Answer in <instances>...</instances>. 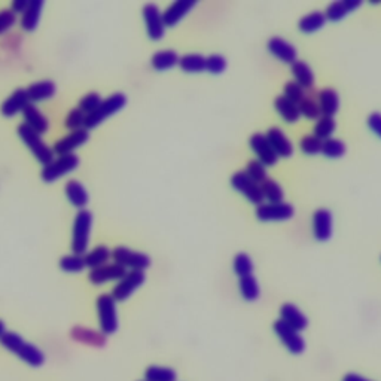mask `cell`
<instances>
[{
  "label": "cell",
  "mask_w": 381,
  "mask_h": 381,
  "mask_svg": "<svg viewBox=\"0 0 381 381\" xmlns=\"http://www.w3.org/2000/svg\"><path fill=\"white\" fill-rule=\"evenodd\" d=\"M0 346L9 353L15 354L20 361L32 368H41L45 363L44 351L37 346L29 343L27 339H24L17 332L5 331V334L0 337Z\"/></svg>",
  "instance_id": "obj_1"
},
{
  "label": "cell",
  "mask_w": 381,
  "mask_h": 381,
  "mask_svg": "<svg viewBox=\"0 0 381 381\" xmlns=\"http://www.w3.org/2000/svg\"><path fill=\"white\" fill-rule=\"evenodd\" d=\"M93 222H94V216L89 210L87 208L77 210V213L73 220V227H72V242H70L72 254L85 255L88 252Z\"/></svg>",
  "instance_id": "obj_2"
},
{
  "label": "cell",
  "mask_w": 381,
  "mask_h": 381,
  "mask_svg": "<svg viewBox=\"0 0 381 381\" xmlns=\"http://www.w3.org/2000/svg\"><path fill=\"white\" fill-rule=\"evenodd\" d=\"M125 106H127V96L124 93H115L109 96L99 104V108L96 111L87 115L84 128H87L88 131L97 128L104 121L109 120V118H112L118 112H121Z\"/></svg>",
  "instance_id": "obj_3"
},
{
  "label": "cell",
  "mask_w": 381,
  "mask_h": 381,
  "mask_svg": "<svg viewBox=\"0 0 381 381\" xmlns=\"http://www.w3.org/2000/svg\"><path fill=\"white\" fill-rule=\"evenodd\" d=\"M18 137L21 142L29 148V151L33 154L36 161L41 163L42 165L49 164L52 160H54V151H52L51 146H48V143L44 140V137L29 128L25 124H20L17 128Z\"/></svg>",
  "instance_id": "obj_4"
},
{
  "label": "cell",
  "mask_w": 381,
  "mask_h": 381,
  "mask_svg": "<svg viewBox=\"0 0 381 381\" xmlns=\"http://www.w3.org/2000/svg\"><path fill=\"white\" fill-rule=\"evenodd\" d=\"M96 307L99 314L100 332L106 337L113 335L118 331V327H120L116 301L112 298L111 294H101L96 301Z\"/></svg>",
  "instance_id": "obj_5"
},
{
  "label": "cell",
  "mask_w": 381,
  "mask_h": 381,
  "mask_svg": "<svg viewBox=\"0 0 381 381\" xmlns=\"http://www.w3.org/2000/svg\"><path fill=\"white\" fill-rule=\"evenodd\" d=\"M81 158L76 154L61 155L58 158H54L49 164L44 165L41 170V179L45 183H54L58 179L68 176L80 167Z\"/></svg>",
  "instance_id": "obj_6"
},
{
  "label": "cell",
  "mask_w": 381,
  "mask_h": 381,
  "mask_svg": "<svg viewBox=\"0 0 381 381\" xmlns=\"http://www.w3.org/2000/svg\"><path fill=\"white\" fill-rule=\"evenodd\" d=\"M112 259L115 264L130 268L131 271H144L151 267V258L143 254L133 251V249L125 246H116L112 251Z\"/></svg>",
  "instance_id": "obj_7"
},
{
  "label": "cell",
  "mask_w": 381,
  "mask_h": 381,
  "mask_svg": "<svg viewBox=\"0 0 381 381\" xmlns=\"http://www.w3.org/2000/svg\"><path fill=\"white\" fill-rule=\"evenodd\" d=\"M144 280H146L144 271H128L121 280H118L111 295L116 302H124L137 291Z\"/></svg>",
  "instance_id": "obj_8"
},
{
  "label": "cell",
  "mask_w": 381,
  "mask_h": 381,
  "mask_svg": "<svg viewBox=\"0 0 381 381\" xmlns=\"http://www.w3.org/2000/svg\"><path fill=\"white\" fill-rule=\"evenodd\" d=\"M144 27L151 41H161L165 35V24L163 20V12L155 4H146L142 9Z\"/></svg>",
  "instance_id": "obj_9"
},
{
  "label": "cell",
  "mask_w": 381,
  "mask_h": 381,
  "mask_svg": "<svg viewBox=\"0 0 381 381\" xmlns=\"http://www.w3.org/2000/svg\"><path fill=\"white\" fill-rule=\"evenodd\" d=\"M273 330L274 334L277 335V338L282 341V344L286 347V350L292 354H301L306 349L304 338L299 335L298 331H295L294 327L286 325L283 320H275L273 323Z\"/></svg>",
  "instance_id": "obj_10"
},
{
  "label": "cell",
  "mask_w": 381,
  "mask_h": 381,
  "mask_svg": "<svg viewBox=\"0 0 381 381\" xmlns=\"http://www.w3.org/2000/svg\"><path fill=\"white\" fill-rule=\"evenodd\" d=\"M231 185L235 191H239L242 195L255 206H261L264 203V196H262L261 185L255 183L244 172H237L231 176Z\"/></svg>",
  "instance_id": "obj_11"
},
{
  "label": "cell",
  "mask_w": 381,
  "mask_h": 381,
  "mask_svg": "<svg viewBox=\"0 0 381 381\" xmlns=\"http://www.w3.org/2000/svg\"><path fill=\"white\" fill-rule=\"evenodd\" d=\"M295 210L291 204L285 201L282 203H262L256 208V218L262 222H275V220H287L294 218Z\"/></svg>",
  "instance_id": "obj_12"
},
{
  "label": "cell",
  "mask_w": 381,
  "mask_h": 381,
  "mask_svg": "<svg viewBox=\"0 0 381 381\" xmlns=\"http://www.w3.org/2000/svg\"><path fill=\"white\" fill-rule=\"evenodd\" d=\"M88 140H89V131L87 128L75 130V131H70L65 137L57 140L54 146H52V151H54V154L58 156L75 154V151L82 148Z\"/></svg>",
  "instance_id": "obj_13"
},
{
  "label": "cell",
  "mask_w": 381,
  "mask_h": 381,
  "mask_svg": "<svg viewBox=\"0 0 381 381\" xmlns=\"http://www.w3.org/2000/svg\"><path fill=\"white\" fill-rule=\"evenodd\" d=\"M249 144H251L252 151L258 155V161H261L266 167H271V165L277 164L279 156L271 148V144L268 143L266 135L255 133L251 137V142H249Z\"/></svg>",
  "instance_id": "obj_14"
},
{
  "label": "cell",
  "mask_w": 381,
  "mask_h": 381,
  "mask_svg": "<svg viewBox=\"0 0 381 381\" xmlns=\"http://www.w3.org/2000/svg\"><path fill=\"white\" fill-rule=\"evenodd\" d=\"M30 104L27 91L25 88H17L14 93L9 94L6 100L0 106V113L5 118H14L18 113H23V111Z\"/></svg>",
  "instance_id": "obj_15"
},
{
  "label": "cell",
  "mask_w": 381,
  "mask_h": 381,
  "mask_svg": "<svg viewBox=\"0 0 381 381\" xmlns=\"http://www.w3.org/2000/svg\"><path fill=\"white\" fill-rule=\"evenodd\" d=\"M125 274H127V270L113 262V264H106L100 268L89 270L88 280L94 286H101L104 283L121 280Z\"/></svg>",
  "instance_id": "obj_16"
},
{
  "label": "cell",
  "mask_w": 381,
  "mask_h": 381,
  "mask_svg": "<svg viewBox=\"0 0 381 381\" xmlns=\"http://www.w3.org/2000/svg\"><path fill=\"white\" fill-rule=\"evenodd\" d=\"M313 234L316 240L327 242L332 235V213L327 208H319L313 215Z\"/></svg>",
  "instance_id": "obj_17"
},
{
  "label": "cell",
  "mask_w": 381,
  "mask_h": 381,
  "mask_svg": "<svg viewBox=\"0 0 381 381\" xmlns=\"http://www.w3.org/2000/svg\"><path fill=\"white\" fill-rule=\"evenodd\" d=\"M64 194H65V196H68L69 203L73 207H76L77 210L87 208V206L89 203V195H88L87 188L84 187V183H81L80 180L70 179V180L65 182Z\"/></svg>",
  "instance_id": "obj_18"
},
{
  "label": "cell",
  "mask_w": 381,
  "mask_h": 381,
  "mask_svg": "<svg viewBox=\"0 0 381 381\" xmlns=\"http://www.w3.org/2000/svg\"><path fill=\"white\" fill-rule=\"evenodd\" d=\"M268 51L275 58L286 63V64L292 65L294 63L298 61V58H296L298 52H296L295 46L286 42L285 39H282V37H271L268 41Z\"/></svg>",
  "instance_id": "obj_19"
},
{
  "label": "cell",
  "mask_w": 381,
  "mask_h": 381,
  "mask_svg": "<svg viewBox=\"0 0 381 381\" xmlns=\"http://www.w3.org/2000/svg\"><path fill=\"white\" fill-rule=\"evenodd\" d=\"M196 6V2L194 0H179V2H175L170 5L164 12H163V20L165 27H175L179 21L185 17L191 9Z\"/></svg>",
  "instance_id": "obj_20"
},
{
  "label": "cell",
  "mask_w": 381,
  "mask_h": 381,
  "mask_svg": "<svg viewBox=\"0 0 381 381\" xmlns=\"http://www.w3.org/2000/svg\"><path fill=\"white\" fill-rule=\"evenodd\" d=\"M23 120H24L23 124H25L41 136L48 133V130H49L48 118L39 111V108H36V104L30 103L29 106L23 111Z\"/></svg>",
  "instance_id": "obj_21"
},
{
  "label": "cell",
  "mask_w": 381,
  "mask_h": 381,
  "mask_svg": "<svg viewBox=\"0 0 381 381\" xmlns=\"http://www.w3.org/2000/svg\"><path fill=\"white\" fill-rule=\"evenodd\" d=\"M266 137H267L268 143L271 144L274 152L277 154V156H282V158H289V156H292V154H294L292 143L286 137V135L280 128H277V127L270 128L267 131Z\"/></svg>",
  "instance_id": "obj_22"
},
{
  "label": "cell",
  "mask_w": 381,
  "mask_h": 381,
  "mask_svg": "<svg viewBox=\"0 0 381 381\" xmlns=\"http://www.w3.org/2000/svg\"><path fill=\"white\" fill-rule=\"evenodd\" d=\"M25 91H27L30 103L35 104L39 101L51 100L52 97H54L57 94V85L54 81L44 80V81H37V82L30 84L27 88H25Z\"/></svg>",
  "instance_id": "obj_23"
},
{
  "label": "cell",
  "mask_w": 381,
  "mask_h": 381,
  "mask_svg": "<svg viewBox=\"0 0 381 381\" xmlns=\"http://www.w3.org/2000/svg\"><path fill=\"white\" fill-rule=\"evenodd\" d=\"M280 320H283L286 325H289L291 327H294L295 331H302L306 330L308 326V319L304 313H302L295 304H291V302H287V304H283L280 308Z\"/></svg>",
  "instance_id": "obj_24"
},
{
  "label": "cell",
  "mask_w": 381,
  "mask_h": 381,
  "mask_svg": "<svg viewBox=\"0 0 381 381\" xmlns=\"http://www.w3.org/2000/svg\"><path fill=\"white\" fill-rule=\"evenodd\" d=\"M70 337L81 344H87L91 347H104L106 346V335L101 332H97L94 330H89V327L82 326H75L70 330Z\"/></svg>",
  "instance_id": "obj_25"
},
{
  "label": "cell",
  "mask_w": 381,
  "mask_h": 381,
  "mask_svg": "<svg viewBox=\"0 0 381 381\" xmlns=\"http://www.w3.org/2000/svg\"><path fill=\"white\" fill-rule=\"evenodd\" d=\"M44 8H45L44 0H30L29 8L25 9V12L21 15V20H20L21 29L24 32H35L37 29Z\"/></svg>",
  "instance_id": "obj_26"
},
{
  "label": "cell",
  "mask_w": 381,
  "mask_h": 381,
  "mask_svg": "<svg viewBox=\"0 0 381 381\" xmlns=\"http://www.w3.org/2000/svg\"><path fill=\"white\" fill-rule=\"evenodd\" d=\"M84 259H85L87 268L96 270V268L106 266L108 262L112 259V251L108 246L100 244V246H96L94 249H91V251H88L84 255Z\"/></svg>",
  "instance_id": "obj_27"
},
{
  "label": "cell",
  "mask_w": 381,
  "mask_h": 381,
  "mask_svg": "<svg viewBox=\"0 0 381 381\" xmlns=\"http://www.w3.org/2000/svg\"><path fill=\"white\" fill-rule=\"evenodd\" d=\"M179 56L177 52L173 49H164L155 52L151 58V65L156 72H165L173 69L175 65L179 64Z\"/></svg>",
  "instance_id": "obj_28"
},
{
  "label": "cell",
  "mask_w": 381,
  "mask_h": 381,
  "mask_svg": "<svg viewBox=\"0 0 381 381\" xmlns=\"http://www.w3.org/2000/svg\"><path fill=\"white\" fill-rule=\"evenodd\" d=\"M319 108L323 116H332L339 109V96L334 88H325L319 94Z\"/></svg>",
  "instance_id": "obj_29"
},
{
  "label": "cell",
  "mask_w": 381,
  "mask_h": 381,
  "mask_svg": "<svg viewBox=\"0 0 381 381\" xmlns=\"http://www.w3.org/2000/svg\"><path fill=\"white\" fill-rule=\"evenodd\" d=\"M274 108L286 123H289V124L298 123L299 116H301L298 104L292 103L291 100H287L285 96H279L277 99L274 100Z\"/></svg>",
  "instance_id": "obj_30"
},
{
  "label": "cell",
  "mask_w": 381,
  "mask_h": 381,
  "mask_svg": "<svg viewBox=\"0 0 381 381\" xmlns=\"http://www.w3.org/2000/svg\"><path fill=\"white\" fill-rule=\"evenodd\" d=\"M292 73L296 80V84L302 89H308L314 85V73L310 65L304 61H296L292 64Z\"/></svg>",
  "instance_id": "obj_31"
},
{
  "label": "cell",
  "mask_w": 381,
  "mask_h": 381,
  "mask_svg": "<svg viewBox=\"0 0 381 381\" xmlns=\"http://www.w3.org/2000/svg\"><path fill=\"white\" fill-rule=\"evenodd\" d=\"M144 380L146 381H176L177 374L173 368L151 365L144 370Z\"/></svg>",
  "instance_id": "obj_32"
},
{
  "label": "cell",
  "mask_w": 381,
  "mask_h": 381,
  "mask_svg": "<svg viewBox=\"0 0 381 381\" xmlns=\"http://www.w3.org/2000/svg\"><path fill=\"white\" fill-rule=\"evenodd\" d=\"M58 267L61 271L68 274H80L87 268L84 255H76V254L64 255L58 262Z\"/></svg>",
  "instance_id": "obj_33"
},
{
  "label": "cell",
  "mask_w": 381,
  "mask_h": 381,
  "mask_svg": "<svg viewBox=\"0 0 381 381\" xmlns=\"http://www.w3.org/2000/svg\"><path fill=\"white\" fill-rule=\"evenodd\" d=\"M261 191L264 200H267L268 203H282L285 199L283 188L271 177H267L261 183Z\"/></svg>",
  "instance_id": "obj_34"
},
{
  "label": "cell",
  "mask_w": 381,
  "mask_h": 381,
  "mask_svg": "<svg viewBox=\"0 0 381 381\" xmlns=\"http://www.w3.org/2000/svg\"><path fill=\"white\" fill-rule=\"evenodd\" d=\"M325 23H326L325 14H322V12H319V11H314V12H311V14L299 20L298 27L302 33H314V32L320 30L325 25Z\"/></svg>",
  "instance_id": "obj_35"
},
{
  "label": "cell",
  "mask_w": 381,
  "mask_h": 381,
  "mask_svg": "<svg viewBox=\"0 0 381 381\" xmlns=\"http://www.w3.org/2000/svg\"><path fill=\"white\" fill-rule=\"evenodd\" d=\"M179 65L187 73H201L206 70V57L201 54H187L179 58Z\"/></svg>",
  "instance_id": "obj_36"
},
{
  "label": "cell",
  "mask_w": 381,
  "mask_h": 381,
  "mask_svg": "<svg viewBox=\"0 0 381 381\" xmlns=\"http://www.w3.org/2000/svg\"><path fill=\"white\" fill-rule=\"evenodd\" d=\"M240 294L246 301H256L259 298V285L258 280L252 275H246L239 282Z\"/></svg>",
  "instance_id": "obj_37"
},
{
  "label": "cell",
  "mask_w": 381,
  "mask_h": 381,
  "mask_svg": "<svg viewBox=\"0 0 381 381\" xmlns=\"http://www.w3.org/2000/svg\"><path fill=\"white\" fill-rule=\"evenodd\" d=\"M337 128V123L332 116H320V120L318 121L316 127H314V135L319 140H327L331 139L334 135V131Z\"/></svg>",
  "instance_id": "obj_38"
},
{
  "label": "cell",
  "mask_w": 381,
  "mask_h": 381,
  "mask_svg": "<svg viewBox=\"0 0 381 381\" xmlns=\"http://www.w3.org/2000/svg\"><path fill=\"white\" fill-rule=\"evenodd\" d=\"M322 154L325 156H327V158H341L346 154V144L344 142H341L338 139H327V140H323L322 143Z\"/></svg>",
  "instance_id": "obj_39"
},
{
  "label": "cell",
  "mask_w": 381,
  "mask_h": 381,
  "mask_svg": "<svg viewBox=\"0 0 381 381\" xmlns=\"http://www.w3.org/2000/svg\"><path fill=\"white\" fill-rule=\"evenodd\" d=\"M234 273L239 277H246V275H252L254 273V261L247 254H239L234 258Z\"/></svg>",
  "instance_id": "obj_40"
},
{
  "label": "cell",
  "mask_w": 381,
  "mask_h": 381,
  "mask_svg": "<svg viewBox=\"0 0 381 381\" xmlns=\"http://www.w3.org/2000/svg\"><path fill=\"white\" fill-rule=\"evenodd\" d=\"M298 109H299V113L304 115L307 120H320V116H322L319 104L310 97L302 99L298 104Z\"/></svg>",
  "instance_id": "obj_41"
},
{
  "label": "cell",
  "mask_w": 381,
  "mask_h": 381,
  "mask_svg": "<svg viewBox=\"0 0 381 381\" xmlns=\"http://www.w3.org/2000/svg\"><path fill=\"white\" fill-rule=\"evenodd\" d=\"M249 177H251L255 183H258V185H261L262 182H264L268 176H267V167L262 164L261 161L258 160H252L247 163V167H246V172H244Z\"/></svg>",
  "instance_id": "obj_42"
},
{
  "label": "cell",
  "mask_w": 381,
  "mask_h": 381,
  "mask_svg": "<svg viewBox=\"0 0 381 381\" xmlns=\"http://www.w3.org/2000/svg\"><path fill=\"white\" fill-rule=\"evenodd\" d=\"M85 118H87V115H85L82 111H80L77 108H75V109H72V111L68 113V116H65L64 125H65V128L70 130V131L81 130V128H84Z\"/></svg>",
  "instance_id": "obj_43"
},
{
  "label": "cell",
  "mask_w": 381,
  "mask_h": 381,
  "mask_svg": "<svg viewBox=\"0 0 381 381\" xmlns=\"http://www.w3.org/2000/svg\"><path fill=\"white\" fill-rule=\"evenodd\" d=\"M103 101L101 96L99 93H88L85 94L81 100L80 104H77V109L82 111L85 115H89L93 111H96L99 108V104Z\"/></svg>",
  "instance_id": "obj_44"
},
{
  "label": "cell",
  "mask_w": 381,
  "mask_h": 381,
  "mask_svg": "<svg viewBox=\"0 0 381 381\" xmlns=\"http://www.w3.org/2000/svg\"><path fill=\"white\" fill-rule=\"evenodd\" d=\"M227 69V60L223 56L212 54L206 58V70L212 75H220Z\"/></svg>",
  "instance_id": "obj_45"
},
{
  "label": "cell",
  "mask_w": 381,
  "mask_h": 381,
  "mask_svg": "<svg viewBox=\"0 0 381 381\" xmlns=\"http://www.w3.org/2000/svg\"><path fill=\"white\" fill-rule=\"evenodd\" d=\"M322 143L323 142L319 140L316 136H306L304 139H301L299 148L307 155H316L322 152Z\"/></svg>",
  "instance_id": "obj_46"
},
{
  "label": "cell",
  "mask_w": 381,
  "mask_h": 381,
  "mask_svg": "<svg viewBox=\"0 0 381 381\" xmlns=\"http://www.w3.org/2000/svg\"><path fill=\"white\" fill-rule=\"evenodd\" d=\"M347 14H349V11H347L344 2H334V4H331L330 6L326 8L325 18L335 23V21L343 20Z\"/></svg>",
  "instance_id": "obj_47"
},
{
  "label": "cell",
  "mask_w": 381,
  "mask_h": 381,
  "mask_svg": "<svg viewBox=\"0 0 381 381\" xmlns=\"http://www.w3.org/2000/svg\"><path fill=\"white\" fill-rule=\"evenodd\" d=\"M18 17L11 9L0 11V36L9 32L17 24Z\"/></svg>",
  "instance_id": "obj_48"
},
{
  "label": "cell",
  "mask_w": 381,
  "mask_h": 381,
  "mask_svg": "<svg viewBox=\"0 0 381 381\" xmlns=\"http://www.w3.org/2000/svg\"><path fill=\"white\" fill-rule=\"evenodd\" d=\"M283 96L295 104H299V101L306 97L304 89H302L296 82H287L285 85V94Z\"/></svg>",
  "instance_id": "obj_49"
},
{
  "label": "cell",
  "mask_w": 381,
  "mask_h": 381,
  "mask_svg": "<svg viewBox=\"0 0 381 381\" xmlns=\"http://www.w3.org/2000/svg\"><path fill=\"white\" fill-rule=\"evenodd\" d=\"M368 127L371 128L374 135H377L381 139V113L375 112L368 116Z\"/></svg>",
  "instance_id": "obj_50"
},
{
  "label": "cell",
  "mask_w": 381,
  "mask_h": 381,
  "mask_svg": "<svg viewBox=\"0 0 381 381\" xmlns=\"http://www.w3.org/2000/svg\"><path fill=\"white\" fill-rule=\"evenodd\" d=\"M29 4H30V0H14V2L11 4V11L14 12V14L18 17L20 14L23 15L25 9L29 8Z\"/></svg>",
  "instance_id": "obj_51"
},
{
  "label": "cell",
  "mask_w": 381,
  "mask_h": 381,
  "mask_svg": "<svg viewBox=\"0 0 381 381\" xmlns=\"http://www.w3.org/2000/svg\"><path fill=\"white\" fill-rule=\"evenodd\" d=\"M344 5H346V8L349 11V14H350V12H353V11H356L358 8H361L362 2H359V0H344Z\"/></svg>",
  "instance_id": "obj_52"
},
{
  "label": "cell",
  "mask_w": 381,
  "mask_h": 381,
  "mask_svg": "<svg viewBox=\"0 0 381 381\" xmlns=\"http://www.w3.org/2000/svg\"><path fill=\"white\" fill-rule=\"evenodd\" d=\"M343 381H373V380H368V378L359 375V374H351L350 373L343 378Z\"/></svg>",
  "instance_id": "obj_53"
},
{
  "label": "cell",
  "mask_w": 381,
  "mask_h": 381,
  "mask_svg": "<svg viewBox=\"0 0 381 381\" xmlns=\"http://www.w3.org/2000/svg\"><path fill=\"white\" fill-rule=\"evenodd\" d=\"M6 331V326H5V322L4 320H0V337H2Z\"/></svg>",
  "instance_id": "obj_54"
},
{
  "label": "cell",
  "mask_w": 381,
  "mask_h": 381,
  "mask_svg": "<svg viewBox=\"0 0 381 381\" xmlns=\"http://www.w3.org/2000/svg\"><path fill=\"white\" fill-rule=\"evenodd\" d=\"M143 381H146V380H143Z\"/></svg>",
  "instance_id": "obj_55"
}]
</instances>
